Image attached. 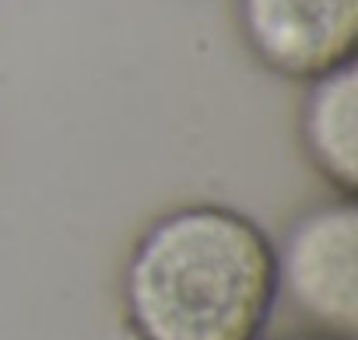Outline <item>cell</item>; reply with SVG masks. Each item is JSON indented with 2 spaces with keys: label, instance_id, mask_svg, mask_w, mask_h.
I'll use <instances>...</instances> for the list:
<instances>
[{
  "label": "cell",
  "instance_id": "cell-1",
  "mask_svg": "<svg viewBox=\"0 0 358 340\" xmlns=\"http://www.w3.org/2000/svg\"><path fill=\"white\" fill-rule=\"evenodd\" d=\"M130 340H260L278 305L274 235L229 200L151 214L116 277Z\"/></svg>",
  "mask_w": 358,
  "mask_h": 340
},
{
  "label": "cell",
  "instance_id": "cell-2",
  "mask_svg": "<svg viewBox=\"0 0 358 340\" xmlns=\"http://www.w3.org/2000/svg\"><path fill=\"white\" fill-rule=\"evenodd\" d=\"M278 305L302 330L355 340L358 337V204L327 193L295 211L274 239Z\"/></svg>",
  "mask_w": 358,
  "mask_h": 340
},
{
  "label": "cell",
  "instance_id": "cell-5",
  "mask_svg": "<svg viewBox=\"0 0 358 340\" xmlns=\"http://www.w3.org/2000/svg\"><path fill=\"white\" fill-rule=\"evenodd\" d=\"M260 340H330V337H320V333H309V330H295V333H264Z\"/></svg>",
  "mask_w": 358,
  "mask_h": 340
},
{
  "label": "cell",
  "instance_id": "cell-4",
  "mask_svg": "<svg viewBox=\"0 0 358 340\" xmlns=\"http://www.w3.org/2000/svg\"><path fill=\"white\" fill-rule=\"evenodd\" d=\"M295 147L327 193H358V64H341L299 84Z\"/></svg>",
  "mask_w": 358,
  "mask_h": 340
},
{
  "label": "cell",
  "instance_id": "cell-3",
  "mask_svg": "<svg viewBox=\"0 0 358 340\" xmlns=\"http://www.w3.org/2000/svg\"><path fill=\"white\" fill-rule=\"evenodd\" d=\"M232 29L260 71L292 84L358 60V0H232Z\"/></svg>",
  "mask_w": 358,
  "mask_h": 340
}]
</instances>
